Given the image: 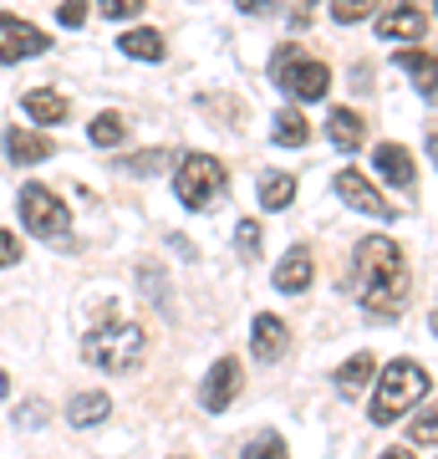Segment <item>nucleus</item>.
I'll return each instance as SVG.
<instances>
[{
	"instance_id": "9",
	"label": "nucleus",
	"mask_w": 438,
	"mask_h": 459,
	"mask_svg": "<svg viewBox=\"0 0 438 459\" xmlns=\"http://www.w3.org/2000/svg\"><path fill=\"white\" fill-rule=\"evenodd\" d=\"M240 388H245V368H240V358H214V368H210V377L199 383V403L210 413H225L235 398H240Z\"/></svg>"
},
{
	"instance_id": "31",
	"label": "nucleus",
	"mask_w": 438,
	"mask_h": 459,
	"mask_svg": "<svg viewBox=\"0 0 438 459\" xmlns=\"http://www.w3.org/2000/svg\"><path fill=\"white\" fill-rule=\"evenodd\" d=\"M56 21H62V26H82V21H87V5H82V0H62V5H56Z\"/></svg>"
},
{
	"instance_id": "37",
	"label": "nucleus",
	"mask_w": 438,
	"mask_h": 459,
	"mask_svg": "<svg viewBox=\"0 0 438 459\" xmlns=\"http://www.w3.org/2000/svg\"><path fill=\"white\" fill-rule=\"evenodd\" d=\"M179 459H184V455H179Z\"/></svg>"
},
{
	"instance_id": "29",
	"label": "nucleus",
	"mask_w": 438,
	"mask_h": 459,
	"mask_svg": "<svg viewBox=\"0 0 438 459\" xmlns=\"http://www.w3.org/2000/svg\"><path fill=\"white\" fill-rule=\"evenodd\" d=\"M235 246H240V255H250V261L260 255V225L255 220H240V225H235Z\"/></svg>"
},
{
	"instance_id": "22",
	"label": "nucleus",
	"mask_w": 438,
	"mask_h": 459,
	"mask_svg": "<svg viewBox=\"0 0 438 459\" xmlns=\"http://www.w3.org/2000/svg\"><path fill=\"white\" fill-rule=\"evenodd\" d=\"M373 373H377V358H373V352L347 358V362L337 368V394H362V388L373 383Z\"/></svg>"
},
{
	"instance_id": "17",
	"label": "nucleus",
	"mask_w": 438,
	"mask_h": 459,
	"mask_svg": "<svg viewBox=\"0 0 438 459\" xmlns=\"http://www.w3.org/2000/svg\"><path fill=\"white\" fill-rule=\"evenodd\" d=\"M117 51L133 56V62H163L168 41H163V31H153V26H133V31L117 36Z\"/></svg>"
},
{
	"instance_id": "26",
	"label": "nucleus",
	"mask_w": 438,
	"mask_h": 459,
	"mask_svg": "<svg viewBox=\"0 0 438 459\" xmlns=\"http://www.w3.org/2000/svg\"><path fill=\"white\" fill-rule=\"evenodd\" d=\"M168 159H174L168 148H143V153H133V159H128L123 169H128V174H159V169L168 164Z\"/></svg>"
},
{
	"instance_id": "32",
	"label": "nucleus",
	"mask_w": 438,
	"mask_h": 459,
	"mask_svg": "<svg viewBox=\"0 0 438 459\" xmlns=\"http://www.w3.org/2000/svg\"><path fill=\"white\" fill-rule=\"evenodd\" d=\"M311 5H316V0H301V5L291 11V31H301V26L311 21Z\"/></svg>"
},
{
	"instance_id": "21",
	"label": "nucleus",
	"mask_w": 438,
	"mask_h": 459,
	"mask_svg": "<svg viewBox=\"0 0 438 459\" xmlns=\"http://www.w3.org/2000/svg\"><path fill=\"white\" fill-rule=\"evenodd\" d=\"M291 199H296V179L286 169H265L260 174V204L265 210H291Z\"/></svg>"
},
{
	"instance_id": "16",
	"label": "nucleus",
	"mask_w": 438,
	"mask_h": 459,
	"mask_svg": "<svg viewBox=\"0 0 438 459\" xmlns=\"http://www.w3.org/2000/svg\"><path fill=\"white\" fill-rule=\"evenodd\" d=\"M21 113L36 117L41 128H56V123H66V113H72V108H66L62 92H51V87H31V92L21 98Z\"/></svg>"
},
{
	"instance_id": "3",
	"label": "nucleus",
	"mask_w": 438,
	"mask_h": 459,
	"mask_svg": "<svg viewBox=\"0 0 438 459\" xmlns=\"http://www.w3.org/2000/svg\"><path fill=\"white\" fill-rule=\"evenodd\" d=\"M434 394V377H428V368L413 358H392L388 368H382V377H377V394H373V409H367V419H373L377 429H388L392 419H403L413 403H423V398Z\"/></svg>"
},
{
	"instance_id": "13",
	"label": "nucleus",
	"mask_w": 438,
	"mask_h": 459,
	"mask_svg": "<svg viewBox=\"0 0 438 459\" xmlns=\"http://www.w3.org/2000/svg\"><path fill=\"white\" fill-rule=\"evenodd\" d=\"M311 276H316V255H311V246H291L286 255H280V265H276V291L301 296L311 286Z\"/></svg>"
},
{
	"instance_id": "15",
	"label": "nucleus",
	"mask_w": 438,
	"mask_h": 459,
	"mask_svg": "<svg viewBox=\"0 0 438 459\" xmlns=\"http://www.w3.org/2000/svg\"><path fill=\"white\" fill-rule=\"evenodd\" d=\"M326 138H331L341 153H357V148L367 143V117H362L357 108H331V117H326Z\"/></svg>"
},
{
	"instance_id": "20",
	"label": "nucleus",
	"mask_w": 438,
	"mask_h": 459,
	"mask_svg": "<svg viewBox=\"0 0 438 459\" xmlns=\"http://www.w3.org/2000/svg\"><path fill=\"white\" fill-rule=\"evenodd\" d=\"M271 138H276L280 148H301L311 138V117L301 113V108H280L276 123H271Z\"/></svg>"
},
{
	"instance_id": "30",
	"label": "nucleus",
	"mask_w": 438,
	"mask_h": 459,
	"mask_svg": "<svg viewBox=\"0 0 438 459\" xmlns=\"http://www.w3.org/2000/svg\"><path fill=\"white\" fill-rule=\"evenodd\" d=\"M21 255H26V246H21L11 230H0V265H16Z\"/></svg>"
},
{
	"instance_id": "5",
	"label": "nucleus",
	"mask_w": 438,
	"mask_h": 459,
	"mask_svg": "<svg viewBox=\"0 0 438 459\" xmlns=\"http://www.w3.org/2000/svg\"><path fill=\"white\" fill-rule=\"evenodd\" d=\"M225 189H229V169L214 153H184L179 169H174V195L194 214L214 210V199H225Z\"/></svg>"
},
{
	"instance_id": "7",
	"label": "nucleus",
	"mask_w": 438,
	"mask_h": 459,
	"mask_svg": "<svg viewBox=\"0 0 438 459\" xmlns=\"http://www.w3.org/2000/svg\"><path fill=\"white\" fill-rule=\"evenodd\" d=\"M331 189L341 195V204H352L357 214H373V220H398L392 199L377 195V184L367 179V174H357V169H341L337 179H331Z\"/></svg>"
},
{
	"instance_id": "12",
	"label": "nucleus",
	"mask_w": 438,
	"mask_h": 459,
	"mask_svg": "<svg viewBox=\"0 0 438 459\" xmlns=\"http://www.w3.org/2000/svg\"><path fill=\"white\" fill-rule=\"evenodd\" d=\"M0 148H5V159H11V164H21V169L56 159V143H51L47 133H36V128H5Z\"/></svg>"
},
{
	"instance_id": "25",
	"label": "nucleus",
	"mask_w": 438,
	"mask_h": 459,
	"mask_svg": "<svg viewBox=\"0 0 438 459\" xmlns=\"http://www.w3.org/2000/svg\"><path fill=\"white\" fill-rule=\"evenodd\" d=\"M240 459H291V449H286V439H280V434H260V439L245 444Z\"/></svg>"
},
{
	"instance_id": "6",
	"label": "nucleus",
	"mask_w": 438,
	"mask_h": 459,
	"mask_svg": "<svg viewBox=\"0 0 438 459\" xmlns=\"http://www.w3.org/2000/svg\"><path fill=\"white\" fill-rule=\"evenodd\" d=\"M16 214H21V225L31 230L36 240H62L66 230H72L66 199H56L47 184H26V189L16 195Z\"/></svg>"
},
{
	"instance_id": "1",
	"label": "nucleus",
	"mask_w": 438,
	"mask_h": 459,
	"mask_svg": "<svg viewBox=\"0 0 438 459\" xmlns=\"http://www.w3.org/2000/svg\"><path fill=\"white\" fill-rule=\"evenodd\" d=\"M413 276H408V255L392 235H367L352 255V296L367 316H398L408 307Z\"/></svg>"
},
{
	"instance_id": "18",
	"label": "nucleus",
	"mask_w": 438,
	"mask_h": 459,
	"mask_svg": "<svg viewBox=\"0 0 438 459\" xmlns=\"http://www.w3.org/2000/svg\"><path fill=\"white\" fill-rule=\"evenodd\" d=\"M428 31V16H423L418 5H398L388 16L377 21V36H388V41H413V36Z\"/></svg>"
},
{
	"instance_id": "35",
	"label": "nucleus",
	"mask_w": 438,
	"mask_h": 459,
	"mask_svg": "<svg viewBox=\"0 0 438 459\" xmlns=\"http://www.w3.org/2000/svg\"><path fill=\"white\" fill-rule=\"evenodd\" d=\"M382 459H413V449H388Z\"/></svg>"
},
{
	"instance_id": "28",
	"label": "nucleus",
	"mask_w": 438,
	"mask_h": 459,
	"mask_svg": "<svg viewBox=\"0 0 438 459\" xmlns=\"http://www.w3.org/2000/svg\"><path fill=\"white\" fill-rule=\"evenodd\" d=\"M143 5L148 0H98V11L107 21H133V16H143Z\"/></svg>"
},
{
	"instance_id": "2",
	"label": "nucleus",
	"mask_w": 438,
	"mask_h": 459,
	"mask_svg": "<svg viewBox=\"0 0 438 459\" xmlns=\"http://www.w3.org/2000/svg\"><path fill=\"white\" fill-rule=\"evenodd\" d=\"M148 352V327L133 322V316H102L98 327L82 337V358L87 368H102V373H133Z\"/></svg>"
},
{
	"instance_id": "4",
	"label": "nucleus",
	"mask_w": 438,
	"mask_h": 459,
	"mask_svg": "<svg viewBox=\"0 0 438 459\" xmlns=\"http://www.w3.org/2000/svg\"><path fill=\"white\" fill-rule=\"evenodd\" d=\"M271 82L291 102H322L331 92V66L322 56H311L306 47H296V41H280L276 56H271Z\"/></svg>"
},
{
	"instance_id": "8",
	"label": "nucleus",
	"mask_w": 438,
	"mask_h": 459,
	"mask_svg": "<svg viewBox=\"0 0 438 459\" xmlns=\"http://www.w3.org/2000/svg\"><path fill=\"white\" fill-rule=\"evenodd\" d=\"M47 47H51V36L41 26L0 11V62H26V56H41Z\"/></svg>"
},
{
	"instance_id": "34",
	"label": "nucleus",
	"mask_w": 438,
	"mask_h": 459,
	"mask_svg": "<svg viewBox=\"0 0 438 459\" xmlns=\"http://www.w3.org/2000/svg\"><path fill=\"white\" fill-rule=\"evenodd\" d=\"M428 153H434V164H438V128H428Z\"/></svg>"
},
{
	"instance_id": "33",
	"label": "nucleus",
	"mask_w": 438,
	"mask_h": 459,
	"mask_svg": "<svg viewBox=\"0 0 438 459\" xmlns=\"http://www.w3.org/2000/svg\"><path fill=\"white\" fill-rule=\"evenodd\" d=\"M235 5H240L245 16H260V11H271V5H276V0H235Z\"/></svg>"
},
{
	"instance_id": "10",
	"label": "nucleus",
	"mask_w": 438,
	"mask_h": 459,
	"mask_svg": "<svg viewBox=\"0 0 438 459\" xmlns=\"http://www.w3.org/2000/svg\"><path fill=\"white\" fill-rule=\"evenodd\" d=\"M250 352H255L260 362H280L291 352V327H286L280 316L260 312L255 322H250Z\"/></svg>"
},
{
	"instance_id": "24",
	"label": "nucleus",
	"mask_w": 438,
	"mask_h": 459,
	"mask_svg": "<svg viewBox=\"0 0 438 459\" xmlns=\"http://www.w3.org/2000/svg\"><path fill=\"white\" fill-rule=\"evenodd\" d=\"M377 11V0H331V21L337 26H357V21H367Z\"/></svg>"
},
{
	"instance_id": "36",
	"label": "nucleus",
	"mask_w": 438,
	"mask_h": 459,
	"mask_svg": "<svg viewBox=\"0 0 438 459\" xmlns=\"http://www.w3.org/2000/svg\"><path fill=\"white\" fill-rule=\"evenodd\" d=\"M11 394V377H5V368H0V398Z\"/></svg>"
},
{
	"instance_id": "23",
	"label": "nucleus",
	"mask_w": 438,
	"mask_h": 459,
	"mask_svg": "<svg viewBox=\"0 0 438 459\" xmlns=\"http://www.w3.org/2000/svg\"><path fill=\"white\" fill-rule=\"evenodd\" d=\"M87 133H92V143H98V148H117L123 138H128V117H123V113H98Z\"/></svg>"
},
{
	"instance_id": "19",
	"label": "nucleus",
	"mask_w": 438,
	"mask_h": 459,
	"mask_svg": "<svg viewBox=\"0 0 438 459\" xmlns=\"http://www.w3.org/2000/svg\"><path fill=\"white\" fill-rule=\"evenodd\" d=\"M107 413H113V398L98 394V388H87V394H77L72 403H66V424L72 429H92V424H102Z\"/></svg>"
},
{
	"instance_id": "27",
	"label": "nucleus",
	"mask_w": 438,
	"mask_h": 459,
	"mask_svg": "<svg viewBox=\"0 0 438 459\" xmlns=\"http://www.w3.org/2000/svg\"><path fill=\"white\" fill-rule=\"evenodd\" d=\"M408 439L413 444H428V439H438V403H428V409L408 424Z\"/></svg>"
},
{
	"instance_id": "11",
	"label": "nucleus",
	"mask_w": 438,
	"mask_h": 459,
	"mask_svg": "<svg viewBox=\"0 0 438 459\" xmlns=\"http://www.w3.org/2000/svg\"><path fill=\"white\" fill-rule=\"evenodd\" d=\"M373 169L392 184V189H403V195L418 189V169H413V153H408L403 143H377L373 148Z\"/></svg>"
},
{
	"instance_id": "14",
	"label": "nucleus",
	"mask_w": 438,
	"mask_h": 459,
	"mask_svg": "<svg viewBox=\"0 0 438 459\" xmlns=\"http://www.w3.org/2000/svg\"><path fill=\"white\" fill-rule=\"evenodd\" d=\"M392 62H398V72H408L413 77V87H418L423 98H434L438 92V56L423 47H398L392 51Z\"/></svg>"
}]
</instances>
